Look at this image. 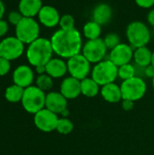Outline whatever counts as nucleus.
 I'll return each instance as SVG.
<instances>
[{
    "label": "nucleus",
    "instance_id": "obj_31",
    "mask_svg": "<svg viewBox=\"0 0 154 155\" xmlns=\"http://www.w3.org/2000/svg\"><path fill=\"white\" fill-rule=\"evenodd\" d=\"M11 69L10 61L0 56V76H4L9 73Z\"/></svg>",
    "mask_w": 154,
    "mask_h": 155
},
{
    "label": "nucleus",
    "instance_id": "obj_27",
    "mask_svg": "<svg viewBox=\"0 0 154 155\" xmlns=\"http://www.w3.org/2000/svg\"><path fill=\"white\" fill-rule=\"evenodd\" d=\"M73 130H74V124L70 119L64 118V117L59 118L55 131H57L59 134L63 135H67L71 134Z\"/></svg>",
    "mask_w": 154,
    "mask_h": 155
},
{
    "label": "nucleus",
    "instance_id": "obj_39",
    "mask_svg": "<svg viewBox=\"0 0 154 155\" xmlns=\"http://www.w3.org/2000/svg\"><path fill=\"white\" fill-rule=\"evenodd\" d=\"M61 115H62V117H64V118H68V116H69V110H68V109L64 110V111L61 114Z\"/></svg>",
    "mask_w": 154,
    "mask_h": 155
},
{
    "label": "nucleus",
    "instance_id": "obj_34",
    "mask_svg": "<svg viewBox=\"0 0 154 155\" xmlns=\"http://www.w3.org/2000/svg\"><path fill=\"white\" fill-rule=\"evenodd\" d=\"M143 74L146 77L148 78H153L154 77V66H152V64L146 66L143 68Z\"/></svg>",
    "mask_w": 154,
    "mask_h": 155
},
{
    "label": "nucleus",
    "instance_id": "obj_33",
    "mask_svg": "<svg viewBox=\"0 0 154 155\" xmlns=\"http://www.w3.org/2000/svg\"><path fill=\"white\" fill-rule=\"evenodd\" d=\"M8 29H9L8 22L4 19H0V38L7 34Z\"/></svg>",
    "mask_w": 154,
    "mask_h": 155
},
{
    "label": "nucleus",
    "instance_id": "obj_1",
    "mask_svg": "<svg viewBox=\"0 0 154 155\" xmlns=\"http://www.w3.org/2000/svg\"><path fill=\"white\" fill-rule=\"evenodd\" d=\"M51 45L58 57L69 59L82 52L83 48V35L77 28L70 30H56L50 38Z\"/></svg>",
    "mask_w": 154,
    "mask_h": 155
},
{
    "label": "nucleus",
    "instance_id": "obj_38",
    "mask_svg": "<svg viewBox=\"0 0 154 155\" xmlns=\"http://www.w3.org/2000/svg\"><path fill=\"white\" fill-rule=\"evenodd\" d=\"M5 4L3 3L2 0H0V19H3V16L5 15Z\"/></svg>",
    "mask_w": 154,
    "mask_h": 155
},
{
    "label": "nucleus",
    "instance_id": "obj_11",
    "mask_svg": "<svg viewBox=\"0 0 154 155\" xmlns=\"http://www.w3.org/2000/svg\"><path fill=\"white\" fill-rule=\"evenodd\" d=\"M34 124L37 129L44 133H50L56 130L58 123V114L44 108L34 114Z\"/></svg>",
    "mask_w": 154,
    "mask_h": 155
},
{
    "label": "nucleus",
    "instance_id": "obj_17",
    "mask_svg": "<svg viewBox=\"0 0 154 155\" xmlns=\"http://www.w3.org/2000/svg\"><path fill=\"white\" fill-rule=\"evenodd\" d=\"M60 93L67 99L77 98L81 94V81L72 76L65 77L60 85Z\"/></svg>",
    "mask_w": 154,
    "mask_h": 155
},
{
    "label": "nucleus",
    "instance_id": "obj_32",
    "mask_svg": "<svg viewBox=\"0 0 154 155\" xmlns=\"http://www.w3.org/2000/svg\"><path fill=\"white\" fill-rule=\"evenodd\" d=\"M137 6L143 9H152L154 5V0H134Z\"/></svg>",
    "mask_w": 154,
    "mask_h": 155
},
{
    "label": "nucleus",
    "instance_id": "obj_41",
    "mask_svg": "<svg viewBox=\"0 0 154 155\" xmlns=\"http://www.w3.org/2000/svg\"><path fill=\"white\" fill-rule=\"evenodd\" d=\"M152 87H153V90H154V77L152 78Z\"/></svg>",
    "mask_w": 154,
    "mask_h": 155
},
{
    "label": "nucleus",
    "instance_id": "obj_29",
    "mask_svg": "<svg viewBox=\"0 0 154 155\" xmlns=\"http://www.w3.org/2000/svg\"><path fill=\"white\" fill-rule=\"evenodd\" d=\"M59 27L63 30H70L75 28V19L71 14H64L61 15Z\"/></svg>",
    "mask_w": 154,
    "mask_h": 155
},
{
    "label": "nucleus",
    "instance_id": "obj_36",
    "mask_svg": "<svg viewBox=\"0 0 154 155\" xmlns=\"http://www.w3.org/2000/svg\"><path fill=\"white\" fill-rule=\"evenodd\" d=\"M147 23L154 27V8H152L147 14Z\"/></svg>",
    "mask_w": 154,
    "mask_h": 155
},
{
    "label": "nucleus",
    "instance_id": "obj_12",
    "mask_svg": "<svg viewBox=\"0 0 154 155\" xmlns=\"http://www.w3.org/2000/svg\"><path fill=\"white\" fill-rule=\"evenodd\" d=\"M133 51L134 49L128 43H121L113 49L110 50L108 59L119 67L133 60Z\"/></svg>",
    "mask_w": 154,
    "mask_h": 155
},
{
    "label": "nucleus",
    "instance_id": "obj_3",
    "mask_svg": "<svg viewBox=\"0 0 154 155\" xmlns=\"http://www.w3.org/2000/svg\"><path fill=\"white\" fill-rule=\"evenodd\" d=\"M125 36L128 44L135 49L142 46H147L151 42L152 33L146 23L141 20H134L126 26Z\"/></svg>",
    "mask_w": 154,
    "mask_h": 155
},
{
    "label": "nucleus",
    "instance_id": "obj_13",
    "mask_svg": "<svg viewBox=\"0 0 154 155\" xmlns=\"http://www.w3.org/2000/svg\"><path fill=\"white\" fill-rule=\"evenodd\" d=\"M37 17L39 24L46 28H54L59 25L61 15L54 6L44 5L39 11Z\"/></svg>",
    "mask_w": 154,
    "mask_h": 155
},
{
    "label": "nucleus",
    "instance_id": "obj_9",
    "mask_svg": "<svg viewBox=\"0 0 154 155\" xmlns=\"http://www.w3.org/2000/svg\"><path fill=\"white\" fill-rule=\"evenodd\" d=\"M66 63L70 76L80 81L89 77V74L92 72V64L84 57L82 53L67 59Z\"/></svg>",
    "mask_w": 154,
    "mask_h": 155
},
{
    "label": "nucleus",
    "instance_id": "obj_40",
    "mask_svg": "<svg viewBox=\"0 0 154 155\" xmlns=\"http://www.w3.org/2000/svg\"><path fill=\"white\" fill-rule=\"evenodd\" d=\"M151 64L154 66V51H152V61H151Z\"/></svg>",
    "mask_w": 154,
    "mask_h": 155
},
{
    "label": "nucleus",
    "instance_id": "obj_18",
    "mask_svg": "<svg viewBox=\"0 0 154 155\" xmlns=\"http://www.w3.org/2000/svg\"><path fill=\"white\" fill-rule=\"evenodd\" d=\"M45 73L53 79L64 77L68 73L66 61L58 56L53 57L45 64Z\"/></svg>",
    "mask_w": 154,
    "mask_h": 155
},
{
    "label": "nucleus",
    "instance_id": "obj_37",
    "mask_svg": "<svg viewBox=\"0 0 154 155\" xmlns=\"http://www.w3.org/2000/svg\"><path fill=\"white\" fill-rule=\"evenodd\" d=\"M34 69H35V72L37 73L38 75L46 74V73H45V65H39V66L34 67Z\"/></svg>",
    "mask_w": 154,
    "mask_h": 155
},
{
    "label": "nucleus",
    "instance_id": "obj_24",
    "mask_svg": "<svg viewBox=\"0 0 154 155\" xmlns=\"http://www.w3.org/2000/svg\"><path fill=\"white\" fill-rule=\"evenodd\" d=\"M24 92H25V88L14 84L5 89V98L9 103H18L22 101Z\"/></svg>",
    "mask_w": 154,
    "mask_h": 155
},
{
    "label": "nucleus",
    "instance_id": "obj_28",
    "mask_svg": "<svg viewBox=\"0 0 154 155\" xmlns=\"http://www.w3.org/2000/svg\"><path fill=\"white\" fill-rule=\"evenodd\" d=\"M103 39V42H104L108 50L113 49L115 46H117L119 44L122 43L120 35L114 32H111V33L106 34Z\"/></svg>",
    "mask_w": 154,
    "mask_h": 155
},
{
    "label": "nucleus",
    "instance_id": "obj_16",
    "mask_svg": "<svg viewBox=\"0 0 154 155\" xmlns=\"http://www.w3.org/2000/svg\"><path fill=\"white\" fill-rule=\"evenodd\" d=\"M113 15V8L107 3L97 4L92 11V20L98 23L102 26L108 25L112 21Z\"/></svg>",
    "mask_w": 154,
    "mask_h": 155
},
{
    "label": "nucleus",
    "instance_id": "obj_22",
    "mask_svg": "<svg viewBox=\"0 0 154 155\" xmlns=\"http://www.w3.org/2000/svg\"><path fill=\"white\" fill-rule=\"evenodd\" d=\"M103 26L100 25L98 23L90 20L87 21L82 28V35L84 38L87 40H93L101 38L102 32H103Z\"/></svg>",
    "mask_w": 154,
    "mask_h": 155
},
{
    "label": "nucleus",
    "instance_id": "obj_21",
    "mask_svg": "<svg viewBox=\"0 0 154 155\" xmlns=\"http://www.w3.org/2000/svg\"><path fill=\"white\" fill-rule=\"evenodd\" d=\"M152 51L148 46L135 48L133 51V61L138 67L144 68L151 64Z\"/></svg>",
    "mask_w": 154,
    "mask_h": 155
},
{
    "label": "nucleus",
    "instance_id": "obj_26",
    "mask_svg": "<svg viewBox=\"0 0 154 155\" xmlns=\"http://www.w3.org/2000/svg\"><path fill=\"white\" fill-rule=\"evenodd\" d=\"M35 84H36V86L44 92L51 90L54 85L53 78L47 74L38 75L35 79Z\"/></svg>",
    "mask_w": 154,
    "mask_h": 155
},
{
    "label": "nucleus",
    "instance_id": "obj_8",
    "mask_svg": "<svg viewBox=\"0 0 154 155\" xmlns=\"http://www.w3.org/2000/svg\"><path fill=\"white\" fill-rule=\"evenodd\" d=\"M108 49L103 38L86 40L82 48V54L91 64H97L104 60L107 55Z\"/></svg>",
    "mask_w": 154,
    "mask_h": 155
},
{
    "label": "nucleus",
    "instance_id": "obj_35",
    "mask_svg": "<svg viewBox=\"0 0 154 155\" xmlns=\"http://www.w3.org/2000/svg\"><path fill=\"white\" fill-rule=\"evenodd\" d=\"M133 104H134V102H133V101H130V100H123L122 107L125 111H131V110L133 109Z\"/></svg>",
    "mask_w": 154,
    "mask_h": 155
},
{
    "label": "nucleus",
    "instance_id": "obj_7",
    "mask_svg": "<svg viewBox=\"0 0 154 155\" xmlns=\"http://www.w3.org/2000/svg\"><path fill=\"white\" fill-rule=\"evenodd\" d=\"M121 86L123 100H130L133 102L142 99L147 91L145 81L141 76H134L131 79L123 81Z\"/></svg>",
    "mask_w": 154,
    "mask_h": 155
},
{
    "label": "nucleus",
    "instance_id": "obj_30",
    "mask_svg": "<svg viewBox=\"0 0 154 155\" xmlns=\"http://www.w3.org/2000/svg\"><path fill=\"white\" fill-rule=\"evenodd\" d=\"M23 15L19 11H11L8 14L7 16V22L13 25H16L22 19H23Z\"/></svg>",
    "mask_w": 154,
    "mask_h": 155
},
{
    "label": "nucleus",
    "instance_id": "obj_10",
    "mask_svg": "<svg viewBox=\"0 0 154 155\" xmlns=\"http://www.w3.org/2000/svg\"><path fill=\"white\" fill-rule=\"evenodd\" d=\"M24 51L25 44L16 36H7L0 42V56L10 62L18 59Z\"/></svg>",
    "mask_w": 154,
    "mask_h": 155
},
{
    "label": "nucleus",
    "instance_id": "obj_5",
    "mask_svg": "<svg viewBox=\"0 0 154 155\" xmlns=\"http://www.w3.org/2000/svg\"><path fill=\"white\" fill-rule=\"evenodd\" d=\"M46 94L36 85H31L25 89L22 98V106L25 112L35 114L42 109L45 108Z\"/></svg>",
    "mask_w": 154,
    "mask_h": 155
},
{
    "label": "nucleus",
    "instance_id": "obj_20",
    "mask_svg": "<svg viewBox=\"0 0 154 155\" xmlns=\"http://www.w3.org/2000/svg\"><path fill=\"white\" fill-rule=\"evenodd\" d=\"M100 93L102 97L108 103L115 104L123 100L121 86L115 83H111L102 86Z\"/></svg>",
    "mask_w": 154,
    "mask_h": 155
},
{
    "label": "nucleus",
    "instance_id": "obj_15",
    "mask_svg": "<svg viewBox=\"0 0 154 155\" xmlns=\"http://www.w3.org/2000/svg\"><path fill=\"white\" fill-rule=\"evenodd\" d=\"M67 99L60 92H49L45 97V108L51 112L61 114L67 109Z\"/></svg>",
    "mask_w": 154,
    "mask_h": 155
},
{
    "label": "nucleus",
    "instance_id": "obj_4",
    "mask_svg": "<svg viewBox=\"0 0 154 155\" xmlns=\"http://www.w3.org/2000/svg\"><path fill=\"white\" fill-rule=\"evenodd\" d=\"M91 77L100 85L114 83L118 78V66L109 59H104L92 68Z\"/></svg>",
    "mask_w": 154,
    "mask_h": 155
},
{
    "label": "nucleus",
    "instance_id": "obj_23",
    "mask_svg": "<svg viewBox=\"0 0 154 155\" xmlns=\"http://www.w3.org/2000/svg\"><path fill=\"white\" fill-rule=\"evenodd\" d=\"M100 85L92 78L87 77L81 81V94L86 97H95L100 93Z\"/></svg>",
    "mask_w": 154,
    "mask_h": 155
},
{
    "label": "nucleus",
    "instance_id": "obj_25",
    "mask_svg": "<svg viewBox=\"0 0 154 155\" xmlns=\"http://www.w3.org/2000/svg\"><path fill=\"white\" fill-rule=\"evenodd\" d=\"M136 72V68L132 63L121 65L118 67V78L123 81L131 79L137 75Z\"/></svg>",
    "mask_w": 154,
    "mask_h": 155
},
{
    "label": "nucleus",
    "instance_id": "obj_6",
    "mask_svg": "<svg viewBox=\"0 0 154 155\" xmlns=\"http://www.w3.org/2000/svg\"><path fill=\"white\" fill-rule=\"evenodd\" d=\"M40 24L34 18L23 17V19L15 25V34L25 45H29L40 36Z\"/></svg>",
    "mask_w": 154,
    "mask_h": 155
},
{
    "label": "nucleus",
    "instance_id": "obj_2",
    "mask_svg": "<svg viewBox=\"0 0 154 155\" xmlns=\"http://www.w3.org/2000/svg\"><path fill=\"white\" fill-rule=\"evenodd\" d=\"M54 50L50 39L39 37L28 45L26 49V59L34 66L45 65L52 58Z\"/></svg>",
    "mask_w": 154,
    "mask_h": 155
},
{
    "label": "nucleus",
    "instance_id": "obj_19",
    "mask_svg": "<svg viewBox=\"0 0 154 155\" xmlns=\"http://www.w3.org/2000/svg\"><path fill=\"white\" fill-rule=\"evenodd\" d=\"M43 5L42 0H20L18 4V11L24 17L34 18V16H37Z\"/></svg>",
    "mask_w": 154,
    "mask_h": 155
},
{
    "label": "nucleus",
    "instance_id": "obj_14",
    "mask_svg": "<svg viewBox=\"0 0 154 155\" xmlns=\"http://www.w3.org/2000/svg\"><path fill=\"white\" fill-rule=\"evenodd\" d=\"M34 80V73L33 69L26 64L17 66L13 72V82L15 84L23 88H27L32 85Z\"/></svg>",
    "mask_w": 154,
    "mask_h": 155
}]
</instances>
